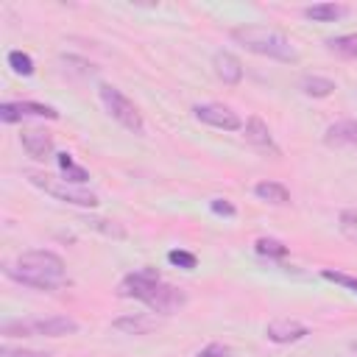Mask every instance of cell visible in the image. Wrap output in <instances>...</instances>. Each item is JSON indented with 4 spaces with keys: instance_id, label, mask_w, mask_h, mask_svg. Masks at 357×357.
<instances>
[{
    "instance_id": "21",
    "label": "cell",
    "mask_w": 357,
    "mask_h": 357,
    "mask_svg": "<svg viewBox=\"0 0 357 357\" xmlns=\"http://www.w3.org/2000/svg\"><path fill=\"white\" fill-rule=\"evenodd\" d=\"M84 226H86V229H92V231H100V234H106V237H117V240H123V237H126V229H123L117 220L84 218Z\"/></svg>"
},
{
    "instance_id": "23",
    "label": "cell",
    "mask_w": 357,
    "mask_h": 357,
    "mask_svg": "<svg viewBox=\"0 0 357 357\" xmlns=\"http://www.w3.org/2000/svg\"><path fill=\"white\" fill-rule=\"evenodd\" d=\"M167 262L181 268V271H192L198 265V257L192 251H187V248H173V251H167Z\"/></svg>"
},
{
    "instance_id": "28",
    "label": "cell",
    "mask_w": 357,
    "mask_h": 357,
    "mask_svg": "<svg viewBox=\"0 0 357 357\" xmlns=\"http://www.w3.org/2000/svg\"><path fill=\"white\" fill-rule=\"evenodd\" d=\"M209 209H212L215 215H223V218H234V215H237L234 204L226 201V198H212V201H209Z\"/></svg>"
},
{
    "instance_id": "29",
    "label": "cell",
    "mask_w": 357,
    "mask_h": 357,
    "mask_svg": "<svg viewBox=\"0 0 357 357\" xmlns=\"http://www.w3.org/2000/svg\"><path fill=\"white\" fill-rule=\"evenodd\" d=\"M351 351H357V340H351Z\"/></svg>"
},
{
    "instance_id": "2",
    "label": "cell",
    "mask_w": 357,
    "mask_h": 357,
    "mask_svg": "<svg viewBox=\"0 0 357 357\" xmlns=\"http://www.w3.org/2000/svg\"><path fill=\"white\" fill-rule=\"evenodd\" d=\"M6 276L14 279L22 287L45 290V293H53V290H61L64 284H70L64 259L56 251H47V248L22 251L14 262L6 265Z\"/></svg>"
},
{
    "instance_id": "3",
    "label": "cell",
    "mask_w": 357,
    "mask_h": 357,
    "mask_svg": "<svg viewBox=\"0 0 357 357\" xmlns=\"http://www.w3.org/2000/svg\"><path fill=\"white\" fill-rule=\"evenodd\" d=\"M229 36H231L237 45H243L245 50L257 53V56H265V59H273V61H284V64L298 61L296 45H293L282 31H276V28L248 22V25L231 28Z\"/></svg>"
},
{
    "instance_id": "1",
    "label": "cell",
    "mask_w": 357,
    "mask_h": 357,
    "mask_svg": "<svg viewBox=\"0 0 357 357\" xmlns=\"http://www.w3.org/2000/svg\"><path fill=\"white\" fill-rule=\"evenodd\" d=\"M117 296L120 298H137L151 312H159V315H173L187 304V293L181 287L165 282L159 276V271L151 265L126 273L117 284Z\"/></svg>"
},
{
    "instance_id": "13",
    "label": "cell",
    "mask_w": 357,
    "mask_h": 357,
    "mask_svg": "<svg viewBox=\"0 0 357 357\" xmlns=\"http://www.w3.org/2000/svg\"><path fill=\"white\" fill-rule=\"evenodd\" d=\"M20 142H22V148H25V153L31 159L42 162V159H47L53 153V137L47 131H42V128H22Z\"/></svg>"
},
{
    "instance_id": "15",
    "label": "cell",
    "mask_w": 357,
    "mask_h": 357,
    "mask_svg": "<svg viewBox=\"0 0 357 357\" xmlns=\"http://www.w3.org/2000/svg\"><path fill=\"white\" fill-rule=\"evenodd\" d=\"M349 6L346 3H312V6H307L301 14H304V20H310V22H337V20H343V17H349Z\"/></svg>"
},
{
    "instance_id": "22",
    "label": "cell",
    "mask_w": 357,
    "mask_h": 357,
    "mask_svg": "<svg viewBox=\"0 0 357 357\" xmlns=\"http://www.w3.org/2000/svg\"><path fill=\"white\" fill-rule=\"evenodd\" d=\"M6 61H8V67H11L17 75H25V78L33 75V70H36V67H33V59H31L28 53H22V50H11V53L6 56Z\"/></svg>"
},
{
    "instance_id": "11",
    "label": "cell",
    "mask_w": 357,
    "mask_h": 357,
    "mask_svg": "<svg viewBox=\"0 0 357 357\" xmlns=\"http://www.w3.org/2000/svg\"><path fill=\"white\" fill-rule=\"evenodd\" d=\"M324 145L329 148H357V120H335L324 131Z\"/></svg>"
},
{
    "instance_id": "14",
    "label": "cell",
    "mask_w": 357,
    "mask_h": 357,
    "mask_svg": "<svg viewBox=\"0 0 357 357\" xmlns=\"http://www.w3.org/2000/svg\"><path fill=\"white\" fill-rule=\"evenodd\" d=\"M112 329H117L123 335H148L156 329V318H151L145 312H126L112 321Z\"/></svg>"
},
{
    "instance_id": "16",
    "label": "cell",
    "mask_w": 357,
    "mask_h": 357,
    "mask_svg": "<svg viewBox=\"0 0 357 357\" xmlns=\"http://www.w3.org/2000/svg\"><path fill=\"white\" fill-rule=\"evenodd\" d=\"M254 195L265 204H273V206H284L290 204V190L282 184V181H257L254 184Z\"/></svg>"
},
{
    "instance_id": "18",
    "label": "cell",
    "mask_w": 357,
    "mask_h": 357,
    "mask_svg": "<svg viewBox=\"0 0 357 357\" xmlns=\"http://www.w3.org/2000/svg\"><path fill=\"white\" fill-rule=\"evenodd\" d=\"M324 47H326L332 56H337V59H357V31L329 36V39L324 42Z\"/></svg>"
},
{
    "instance_id": "10",
    "label": "cell",
    "mask_w": 357,
    "mask_h": 357,
    "mask_svg": "<svg viewBox=\"0 0 357 357\" xmlns=\"http://www.w3.org/2000/svg\"><path fill=\"white\" fill-rule=\"evenodd\" d=\"M310 335V326L301 324V321H293V318H279V321H271L265 326V337L271 343H279V346H290V343H298Z\"/></svg>"
},
{
    "instance_id": "26",
    "label": "cell",
    "mask_w": 357,
    "mask_h": 357,
    "mask_svg": "<svg viewBox=\"0 0 357 357\" xmlns=\"http://www.w3.org/2000/svg\"><path fill=\"white\" fill-rule=\"evenodd\" d=\"M192 357H231V349L226 343H206L204 349H198Z\"/></svg>"
},
{
    "instance_id": "19",
    "label": "cell",
    "mask_w": 357,
    "mask_h": 357,
    "mask_svg": "<svg viewBox=\"0 0 357 357\" xmlns=\"http://www.w3.org/2000/svg\"><path fill=\"white\" fill-rule=\"evenodd\" d=\"M298 89H301L307 98H329V95L337 89V84H335L332 78H326V75H304V78L298 81Z\"/></svg>"
},
{
    "instance_id": "24",
    "label": "cell",
    "mask_w": 357,
    "mask_h": 357,
    "mask_svg": "<svg viewBox=\"0 0 357 357\" xmlns=\"http://www.w3.org/2000/svg\"><path fill=\"white\" fill-rule=\"evenodd\" d=\"M321 279H326V282H335V284H340V287H346V290L357 293V276H349V273H343V271H332V268H324V271H321Z\"/></svg>"
},
{
    "instance_id": "4",
    "label": "cell",
    "mask_w": 357,
    "mask_h": 357,
    "mask_svg": "<svg viewBox=\"0 0 357 357\" xmlns=\"http://www.w3.org/2000/svg\"><path fill=\"white\" fill-rule=\"evenodd\" d=\"M75 332H78V321L70 315L20 318V321H3L0 326V335L6 337H64Z\"/></svg>"
},
{
    "instance_id": "9",
    "label": "cell",
    "mask_w": 357,
    "mask_h": 357,
    "mask_svg": "<svg viewBox=\"0 0 357 357\" xmlns=\"http://www.w3.org/2000/svg\"><path fill=\"white\" fill-rule=\"evenodd\" d=\"M243 137H245V142H248L251 148H257L259 153H268V156H273V159L282 156V148L276 145V139H273V134H271V128H268V123H265L262 117H248L245 126H243Z\"/></svg>"
},
{
    "instance_id": "20",
    "label": "cell",
    "mask_w": 357,
    "mask_h": 357,
    "mask_svg": "<svg viewBox=\"0 0 357 357\" xmlns=\"http://www.w3.org/2000/svg\"><path fill=\"white\" fill-rule=\"evenodd\" d=\"M254 251H257L259 257H268V259H284V257L290 254V248H287L282 240H276V237H259V240L254 243Z\"/></svg>"
},
{
    "instance_id": "17",
    "label": "cell",
    "mask_w": 357,
    "mask_h": 357,
    "mask_svg": "<svg viewBox=\"0 0 357 357\" xmlns=\"http://www.w3.org/2000/svg\"><path fill=\"white\" fill-rule=\"evenodd\" d=\"M56 165H59V170H61V178L64 181H70V184H86L89 181V170L86 167H81L67 151H61V153H56Z\"/></svg>"
},
{
    "instance_id": "27",
    "label": "cell",
    "mask_w": 357,
    "mask_h": 357,
    "mask_svg": "<svg viewBox=\"0 0 357 357\" xmlns=\"http://www.w3.org/2000/svg\"><path fill=\"white\" fill-rule=\"evenodd\" d=\"M0 357H53L50 351H36V349H14V346H3Z\"/></svg>"
},
{
    "instance_id": "5",
    "label": "cell",
    "mask_w": 357,
    "mask_h": 357,
    "mask_svg": "<svg viewBox=\"0 0 357 357\" xmlns=\"http://www.w3.org/2000/svg\"><path fill=\"white\" fill-rule=\"evenodd\" d=\"M25 178H28L36 190H42L45 195H50V198H56V201H64V204H73V206L95 209V206L100 204L92 190H86V187H81V184H70V181H64V178H56V176H50V173L25 170Z\"/></svg>"
},
{
    "instance_id": "25",
    "label": "cell",
    "mask_w": 357,
    "mask_h": 357,
    "mask_svg": "<svg viewBox=\"0 0 357 357\" xmlns=\"http://www.w3.org/2000/svg\"><path fill=\"white\" fill-rule=\"evenodd\" d=\"M337 223H340L343 237H349L351 243H357V209H343L337 215Z\"/></svg>"
},
{
    "instance_id": "7",
    "label": "cell",
    "mask_w": 357,
    "mask_h": 357,
    "mask_svg": "<svg viewBox=\"0 0 357 357\" xmlns=\"http://www.w3.org/2000/svg\"><path fill=\"white\" fill-rule=\"evenodd\" d=\"M192 114H195V120H201L212 128H220V131H240L243 128L240 114L223 103H195Z\"/></svg>"
},
{
    "instance_id": "6",
    "label": "cell",
    "mask_w": 357,
    "mask_h": 357,
    "mask_svg": "<svg viewBox=\"0 0 357 357\" xmlns=\"http://www.w3.org/2000/svg\"><path fill=\"white\" fill-rule=\"evenodd\" d=\"M98 95H100V103H103V109L109 112V117H112L114 123H120L123 128H128V131L137 134V137L145 134V120H142L139 109L134 106V100H131L126 92H120V89L112 86V84H100V86H98Z\"/></svg>"
},
{
    "instance_id": "8",
    "label": "cell",
    "mask_w": 357,
    "mask_h": 357,
    "mask_svg": "<svg viewBox=\"0 0 357 357\" xmlns=\"http://www.w3.org/2000/svg\"><path fill=\"white\" fill-rule=\"evenodd\" d=\"M25 117L59 120V112L47 103H36V100H6V103H0V120L3 123H20Z\"/></svg>"
},
{
    "instance_id": "12",
    "label": "cell",
    "mask_w": 357,
    "mask_h": 357,
    "mask_svg": "<svg viewBox=\"0 0 357 357\" xmlns=\"http://www.w3.org/2000/svg\"><path fill=\"white\" fill-rule=\"evenodd\" d=\"M212 70H215V75H218L223 84H229V86H237V84L243 81V61H240L234 53H229V50H218V53L212 56Z\"/></svg>"
}]
</instances>
